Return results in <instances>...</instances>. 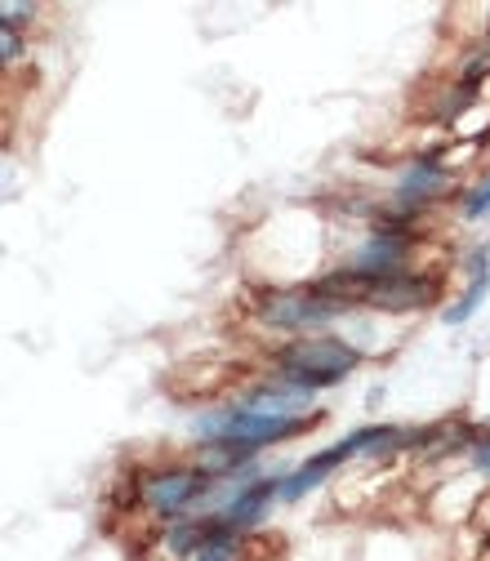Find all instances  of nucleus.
<instances>
[{"label":"nucleus","mask_w":490,"mask_h":561,"mask_svg":"<svg viewBox=\"0 0 490 561\" xmlns=\"http://www.w3.org/2000/svg\"><path fill=\"white\" fill-rule=\"evenodd\" d=\"M36 14V5H14V0H5V5H0V23H5V27H27V19Z\"/></svg>","instance_id":"nucleus-14"},{"label":"nucleus","mask_w":490,"mask_h":561,"mask_svg":"<svg viewBox=\"0 0 490 561\" xmlns=\"http://www.w3.org/2000/svg\"><path fill=\"white\" fill-rule=\"evenodd\" d=\"M23 36L14 32V27H5V23H0V62H5V67H14V62H23Z\"/></svg>","instance_id":"nucleus-12"},{"label":"nucleus","mask_w":490,"mask_h":561,"mask_svg":"<svg viewBox=\"0 0 490 561\" xmlns=\"http://www.w3.org/2000/svg\"><path fill=\"white\" fill-rule=\"evenodd\" d=\"M209 490H215V477H205L196 463H166L138 477V504L161 522H179V513L205 504Z\"/></svg>","instance_id":"nucleus-3"},{"label":"nucleus","mask_w":490,"mask_h":561,"mask_svg":"<svg viewBox=\"0 0 490 561\" xmlns=\"http://www.w3.org/2000/svg\"><path fill=\"white\" fill-rule=\"evenodd\" d=\"M362 362H366V353L353 339H343V334H312V339L286 343L282 353H276V379L295 383V388H308V392H321V388L343 383Z\"/></svg>","instance_id":"nucleus-1"},{"label":"nucleus","mask_w":490,"mask_h":561,"mask_svg":"<svg viewBox=\"0 0 490 561\" xmlns=\"http://www.w3.org/2000/svg\"><path fill=\"white\" fill-rule=\"evenodd\" d=\"M481 530H486V543H490V500H486V508H481Z\"/></svg>","instance_id":"nucleus-16"},{"label":"nucleus","mask_w":490,"mask_h":561,"mask_svg":"<svg viewBox=\"0 0 490 561\" xmlns=\"http://www.w3.org/2000/svg\"><path fill=\"white\" fill-rule=\"evenodd\" d=\"M192 561H254V543L241 530L215 522V530L205 535V543L192 552Z\"/></svg>","instance_id":"nucleus-11"},{"label":"nucleus","mask_w":490,"mask_h":561,"mask_svg":"<svg viewBox=\"0 0 490 561\" xmlns=\"http://www.w3.org/2000/svg\"><path fill=\"white\" fill-rule=\"evenodd\" d=\"M455 192L459 187H455L451 165H442L437 157H414V161H406V170L397 179V196L388 201V209L401 215L406 224H414L419 209H429V205H437V201H446Z\"/></svg>","instance_id":"nucleus-4"},{"label":"nucleus","mask_w":490,"mask_h":561,"mask_svg":"<svg viewBox=\"0 0 490 561\" xmlns=\"http://www.w3.org/2000/svg\"><path fill=\"white\" fill-rule=\"evenodd\" d=\"M353 437V450L357 459H371V463H384V459H397L414 446V433L401 428V424H366L357 433H347Z\"/></svg>","instance_id":"nucleus-8"},{"label":"nucleus","mask_w":490,"mask_h":561,"mask_svg":"<svg viewBox=\"0 0 490 561\" xmlns=\"http://www.w3.org/2000/svg\"><path fill=\"white\" fill-rule=\"evenodd\" d=\"M468 463H472V472L490 477V437H477V442H472V450H468Z\"/></svg>","instance_id":"nucleus-15"},{"label":"nucleus","mask_w":490,"mask_h":561,"mask_svg":"<svg viewBox=\"0 0 490 561\" xmlns=\"http://www.w3.org/2000/svg\"><path fill=\"white\" fill-rule=\"evenodd\" d=\"M276 500H282V477H254V481H246L241 495L219 513V522L232 526V530H241V535H250L254 526L267 522V513H272Z\"/></svg>","instance_id":"nucleus-6"},{"label":"nucleus","mask_w":490,"mask_h":561,"mask_svg":"<svg viewBox=\"0 0 490 561\" xmlns=\"http://www.w3.org/2000/svg\"><path fill=\"white\" fill-rule=\"evenodd\" d=\"M254 446H246V442H201L196 450H192V463L205 472V477H215V481H224V477H232V472H241L246 463H254Z\"/></svg>","instance_id":"nucleus-10"},{"label":"nucleus","mask_w":490,"mask_h":561,"mask_svg":"<svg viewBox=\"0 0 490 561\" xmlns=\"http://www.w3.org/2000/svg\"><path fill=\"white\" fill-rule=\"evenodd\" d=\"M464 215H468V219H486V215H490V179L477 183V187L464 196Z\"/></svg>","instance_id":"nucleus-13"},{"label":"nucleus","mask_w":490,"mask_h":561,"mask_svg":"<svg viewBox=\"0 0 490 561\" xmlns=\"http://www.w3.org/2000/svg\"><path fill=\"white\" fill-rule=\"evenodd\" d=\"M254 317L267 330H286V334H312L326 330L343 317H353V308L321 295L317 286H286V290H259Z\"/></svg>","instance_id":"nucleus-2"},{"label":"nucleus","mask_w":490,"mask_h":561,"mask_svg":"<svg viewBox=\"0 0 490 561\" xmlns=\"http://www.w3.org/2000/svg\"><path fill=\"white\" fill-rule=\"evenodd\" d=\"M347 459H357V450H353V437H343V442H334L330 450H321V455H308L290 477H282V500L286 504H295V500H304L308 490H317V485H326V477L334 472V468H343Z\"/></svg>","instance_id":"nucleus-7"},{"label":"nucleus","mask_w":490,"mask_h":561,"mask_svg":"<svg viewBox=\"0 0 490 561\" xmlns=\"http://www.w3.org/2000/svg\"><path fill=\"white\" fill-rule=\"evenodd\" d=\"M312 397H317V392H308V388H295V383L272 379V383H254V388H246L237 405H241L246 414L272 419V424H290V419H312V414H321Z\"/></svg>","instance_id":"nucleus-5"},{"label":"nucleus","mask_w":490,"mask_h":561,"mask_svg":"<svg viewBox=\"0 0 490 561\" xmlns=\"http://www.w3.org/2000/svg\"><path fill=\"white\" fill-rule=\"evenodd\" d=\"M486 295H490V245H477V254L468 259V290L442 312V321L446 325H464L486 304Z\"/></svg>","instance_id":"nucleus-9"}]
</instances>
